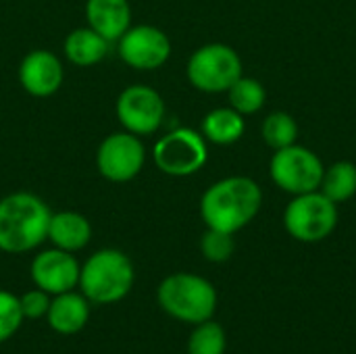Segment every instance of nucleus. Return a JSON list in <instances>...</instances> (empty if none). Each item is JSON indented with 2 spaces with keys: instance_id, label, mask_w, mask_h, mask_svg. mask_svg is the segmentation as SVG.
Here are the masks:
<instances>
[{
  "instance_id": "nucleus-22",
  "label": "nucleus",
  "mask_w": 356,
  "mask_h": 354,
  "mask_svg": "<svg viewBox=\"0 0 356 354\" xmlns=\"http://www.w3.org/2000/svg\"><path fill=\"white\" fill-rule=\"evenodd\" d=\"M296 138H298V125L292 115L284 111H275L263 121V140L273 150L296 144Z\"/></svg>"
},
{
  "instance_id": "nucleus-9",
  "label": "nucleus",
  "mask_w": 356,
  "mask_h": 354,
  "mask_svg": "<svg viewBox=\"0 0 356 354\" xmlns=\"http://www.w3.org/2000/svg\"><path fill=\"white\" fill-rule=\"evenodd\" d=\"M146 161L144 144L136 134L115 131L106 136L96 150V167L98 173L115 184H123L134 179Z\"/></svg>"
},
{
  "instance_id": "nucleus-1",
  "label": "nucleus",
  "mask_w": 356,
  "mask_h": 354,
  "mask_svg": "<svg viewBox=\"0 0 356 354\" xmlns=\"http://www.w3.org/2000/svg\"><path fill=\"white\" fill-rule=\"evenodd\" d=\"M263 192L250 177L234 175L215 182L200 198V217L211 230L236 234L261 211Z\"/></svg>"
},
{
  "instance_id": "nucleus-7",
  "label": "nucleus",
  "mask_w": 356,
  "mask_h": 354,
  "mask_svg": "<svg viewBox=\"0 0 356 354\" xmlns=\"http://www.w3.org/2000/svg\"><path fill=\"white\" fill-rule=\"evenodd\" d=\"M207 159L209 148L204 136L190 127L169 131L152 148V161L159 171L173 177H186L200 171Z\"/></svg>"
},
{
  "instance_id": "nucleus-5",
  "label": "nucleus",
  "mask_w": 356,
  "mask_h": 354,
  "mask_svg": "<svg viewBox=\"0 0 356 354\" xmlns=\"http://www.w3.org/2000/svg\"><path fill=\"white\" fill-rule=\"evenodd\" d=\"M338 225V204L321 190L294 196L284 211L286 232L305 244H315L332 236Z\"/></svg>"
},
{
  "instance_id": "nucleus-2",
  "label": "nucleus",
  "mask_w": 356,
  "mask_h": 354,
  "mask_svg": "<svg viewBox=\"0 0 356 354\" xmlns=\"http://www.w3.org/2000/svg\"><path fill=\"white\" fill-rule=\"evenodd\" d=\"M48 204L31 192H15L0 200V250L23 255L48 240Z\"/></svg>"
},
{
  "instance_id": "nucleus-19",
  "label": "nucleus",
  "mask_w": 356,
  "mask_h": 354,
  "mask_svg": "<svg viewBox=\"0 0 356 354\" xmlns=\"http://www.w3.org/2000/svg\"><path fill=\"white\" fill-rule=\"evenodd\" d=\"M332 202L340 204L350 200L356 194V165L350 161H338L325 169L321 188Z\"/></svg>"
},
{
  "instance_id": "nucleus-24",
  "label": "nucleus",
  "mask_w": 356,
  "mask_h": 354,
  "mask_svg": "<svg viewBox=\"0 0 356 354\" xmlns=\"http://www.w3.org/2000/svg\"><path fill=\"white\" fill-rule=\"evenodd\" d=\"M23 319L25 317L19 305V296L8 290H0V344L10 340L19 332Z\"/></svg>"
},
{
  "instance_id": "nucleus-25",
  "label": "nucleus",
  "mask_w": 356,
  "mask_h": 354,
  "mask_svg": "<svg viewBox=\"0 0 356 354\" xmlns=\"http://www.w3.org/2000/svg\"><path fill=\"white\" fill-rule=\"evenodd\" d=\"M50 300H52L50 294L40 290V288L25 292L23 296H19L23 317L25 319H42V317H46V313L50 309Z\"/></svg>"
},
{
  "instance_id": "nucleus-23",
  "label": "nucleus",
  "mask_w": 356,
  "mask_h": 354,
  "mask_svg": "<svg viewBox=\"0 0 356 354\" xmlns=\"http://www.w3.org/2000/svg\"><path fill=\"white\" fill-rule=\"evenodd\" d=\"M236 250L234 234L219 232V230H207L200 238V252L211 263H225L232 259Z\"/></svg>"
},
{
  "instance_id": "nucleus-15",
  "label": "nucleus",
  "mask_w": 356,
  "mask_h": 354,
  "mask_svg": "<svg viewBox=\"0 0 356 354\" xmlns=\"http://www.w3.org/2000/svg\"><path fill=\"white\" fill-rule=\"evenodd\" d=\"M88 27L106 42H117L131 27V6L127 0H88Z\"/></svg>"
},
{
  "instance_id": "nucleus-3",
  "label": "nucleus",
  "mask_w": 356,
  "mask_h": 354,
  "mask_svg": "<svg viewBox=\"0 0 356 354\" xmlns=\"http://www.w3.org/2000/svg\"><path fill=\"white\" fill-rule=\"evenodd\" d=\"M136 282L131 259L117 248L94 252L79 269V290L96 305H115L123 300Z\"/></svg>"
},
{
  "instance_id": "nucleus-16",
  "label": "nucleus",
  "mask_w": 356,
  "mask_h": 354,
  "mask_svg": "<svg viewBox=\"0 0 356 354\" xmlns=\"http://www.w3.org/2000/svg\"><path fill=\"white\" fill-rule=\"evenodd\" d=\"M48 240L54 248L77 252L86 248L92 240V225L90 221L75 211H58L52 213L48 223Z\"/></svg>"
},
{
  "instance_id": "nucleus-18",
  "label": "nucleus",
  "mask_w": 356,
  "mask_h": 354,
  "mask_svg": "<svg viewBox=\"0 0 356 354\" xmlns=\"http://www.w3.org/2000/svg\"><path fill=\"white\" fill-rule=\"evenodd\" d=\"M244 115H240L236 108H215L202 119V136L204 140L227 146L238 142L244 136Z\"/></svg>"
},
{
  "instance_id": "nucleus-11",
  "label": "nucleus",
  "mask_w": 356,
  "mask_h": 354,
  "mask_svg": "<svg viewBox=\"0 0 356 354\" xmlns=\"http://www.w3.org/2000/svg\"><path fill=\"white\" fill-rule=\"evenodd\" d=\"M119 56L125 65L140 71H154L171 56L169 35L154 25H134L117 40Z\"/></svg>"
},
{
  "instance_id": "nucleus-8",
  "label": "nucleus",
  "mask_w": 356,
  "mask_h": 354,
  "mask_svg": "<svg viewBox=\"0 0 356 354\" xmlns=\"http://www.w3.org/2000/svg\"><path fill=\"white\" fill-rule=\"evenodd\" d=\"M269 173L275 186H280L288 194L298 196L321 188L325 167L313 150L292 144L275 150L269 165Z\"/></svg>"
},
{
  "instance_id": "nucleus-10",
  "label": "nucleus",
  "mask_w": 356,
  "mask_h": 354,
  "mask_svg": "<svg viewBox=\"0 0 356 354\" xmlns=\"http://www.w3.org/2000/svg\"><path fill=\"white\" fill-rule=\"evenodd\" d=\"M117 119L125 131L136 136L154 134L165 119V102L156 90L150 86H127L115 104Z\"/></svg>"
},
{
  "instance_id": "nucleus-12",
  "label": "nucleus",
  "mask_w": 356,
  "mask_h": 354,
  "mask_svg": "<svg viewBox=\"0 0 356 354\" xmlns=\"http://www.w3.org/2000/svg\"><path fill=\"white\" fill-rule=\"evenodd\" d=\"M79 269L81 265L77 263L73 252L60 248H48L35 255L29 273L35 288L48 292L50 296H56L73 290L79 284Z\"/></svg>"
},
{
  "instance_id": "nucleus-13",
  "label": "nucleus",
  "mask_w": 356,
  "mask_h": 354,
  "mask_svg": "<svg viewBox=\"0 0 356 354\" xmlns=\"http://www.w3.org/2000/svg\"><path fill=\"white\" fill-rule=\"evenodd\" d=\"M63 65L56 54L48 50H31L19 65V81L23 90L35 98H46L63 86Z\"/></svg>"
},
{
  "instance_id": "nucleus-6",
  "label": "nucleus",
  "mask_w": 356,
  "mask_h": 354,
  "mask_svg": "<svg viewBox=\"0 0 356 354\" xmlns=\"http://www.w3.org/2000/svg\"><path fill=\"white\" fill-rule=\"evenodd\" d=\"M238 77H242V58L227 44L200 46L188 61V79L200 92H227Z\"/></svg>"
},
{
  "instance_id": "nucleus-20",
  "label": "nucleus",
  "mask_w": 356,
  "mask_h": 354,
  "mask_svg": "<svg viewBox=\"0 0 356 354\" xmlns=\"http://www.w3.org/2000/svg\"><path fill=\"white\" fill-rule=\"evenodd\" d=\"M227 96L232 108H236L240 115H252L261 111L267 100V92L263 83L254 77H244V75L234 81V86L227 90Z\"/></svg>"
},
{
  "instance_id": "nucleus-21",
  "label": "nucleus",
  "mask_w": 356,
  "mask_h": 354,
  "mask_svg": "<svg viewBox=\"0 0 356 354\" xmlns=\"http://www.w3.org/2000/svg\"><path fill=\"white\" fill-rule=\"evenodd\" d=\"M225 330L213 319L196 323L188 338V354H225Z\"/></svg>"
},
{
  "instance_id": "nucleus-14",
  "label": "nucleus",
  "mask_w": 356,
  "mask_h": 354,
  "mask_svg": "<svg viewBox=\"0 0 356 354\" xmlns=\"http://www.w3.org/2000/svg\"><path fill=\"white\" fill-rule=\"evenodd\" d=\"M46 321L52 332L60 336H75L90 321V300L81 292L77 294L73 290L56 294L50 300Z\"/></svg>"
},
{
  "instance_id": "nucleus-4",
  "label": "nucleus",
  "mask_w": 356,
  "mask_h": 354,
  "mask_svg": "<svg viewBox=\"0 0 356 354\" xmlns=\"http://www.w3.org/2000/svg\"><path fill=\"white\" fill-rule=\"evenodd\" d=\"M159 307L173 319L196 325L213 319L217 311L215 286L196 273H171L156 290Z\"/></svg>"
},
{
  "instance_id": "nucleus-17",
  "label": "nucleus",
  "mask_w": 356,
  "mask_h": 354,
  "mask_svg": "<svg viewBox=\"0 0 356 354\" xmlns=\"http://www.w3.org/2000/svg\"><path fill=\"white\" fill-rule=\"evenodd\" d=\"M108 44L111 42H106L92 27H77L67 35V40L63 44V50H65V56L73 65L92 67V65L100 63L106 56Z\"/></svg>"
}]
</instances>
